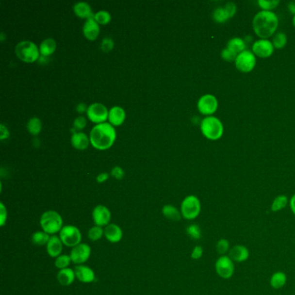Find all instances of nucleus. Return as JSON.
Returning a JSON list of instances; mask_svg holds the SVG:
<instances>
[{
    "instance_id": "obj_1",
    "label": "nucleus",
    "mask_w": 295,
    "mask_h": 295,
    "mask_svg": "<svg viewBox=\"0 0 295 295\" xmlns=\"http://www.w3.org/2000/svg\"><path fill=\"white\" fill-rule=\"evenodd\" d=\"M253 30L260 39H267L275 35L279 25V18L275 12L261 11L255 14L253 22Z\"/></svg>"
},
{
    "instance_id": "obj_2",
    "label": "nucleus",
    "mask_w": 295,
    "mask_h": 295,
    "mask_svg": "<svg viewBox=\"0 0 295 295\" xmlns=\"http://www.w3.org/2000/svg\"><path fill=\"white\" fill-rule=\"evenodd\" d=\"M89 140L92 147L97 150H108L115 142V128L109 122L97 124L92 128Z\"/></svg>"
},
{
    "instance_id": "obj_3",
    "label": "nucleus",
    "mask_w": 295,
    "mask_h": 295,
    "mask_svg": "<svg viewBox=\"0 0 295 295\" xmlns=\"http://www.w3.org/2000/svg\"><path fill=\"white\" fill-rule=\"evenodd\" d=\"M202 134L209 140L215 141L224 135V128L222 121L215 116H207L200 124Z\"/></svg>"
},
{
    "instance_id": "obj_4",
    "label": "nucleus",
    "mask_w": 295,
    "mask_h": 295,
    "mask_svg": "<svg viewBox=\"0 0 295 295\" xmlns=\"http://www.w3.org/2000/svg\"><path fill=\"white\" fill-rule=\"evenodd\" d=\"M42 230L49 235H55L60 233L64 228L63 216L56 211H47L41 215L39 221Z\"/></svg>"
},
{
    "instance_id": "obj_5",
    "label": "nucleus",
    "mask_w": 295,
    "mask_h": 295,
    "mask_svg": "<svg viewBox=\"0 0 295 295\" xmlns=\"http://www.w3.org/2000/svg\"><path fill=\"white\" fill-rule=\"evenodd\" d=\"M16 56L26 64H32L38 61L40 57L39 48L32 41H21L15 48Z\"/></svg>"
},
{
    "instance_id": "obj_6",
    "label": "nucleus",
    "mask_w": 295,
    "mask_h": 295,
    "mask_svg": "<svg viewBox=\"0 0 295 295\" xmlns=\"http://www.w3.org/2000/svg\"><path fill=\"white\" fill-rule=\"evenodd\" d=\"M202 210V205L199 198L195 195H189L183 198L180 212L183 219L192 221L199 216Z\"/></svg>"
},
{
    "instance_id": "obj_7",
    "label": "nucleus",
    "mask_w": 295,
    "mask_h": 295,
    "mask_svg": "<svg viewBox=\"0 0 295 295\" xmlns=\"http://www.w3.org/2000/svg\"><path fill=\"white\" fill-rule=\"evenodd\" d=\"M59 237L64 246L74 247L82 244V233L80 229L74 225H64L59 233Z\"/></svg>"
},
{
    "instance_id": "obj_8",
    "label": "nucleus",
    "mask_w": 295,
    "mask_h": 295,
    "mask_svg": "<svg viewBox=\"0 0 295 295\" xmlns=\"http://www.w3.org/2000/svg\"><path fill=\"white\" fill-rule=\"evenodd\" d=\"M215 270L220 278L230 279L235 273V262L229 255H222L215 261Z\"/></svg>"
},
{
    "instance_id": "obj_9",
    "label": "nucleus",
    "mask_w": 295,
    "mask_h": 295,
    "mask_svg": "<svg viewBox=\"0 0 295 295\" xmlns=\"http://www.w3.org/2000/svg\"><path fill=\"white\" fill-rule=\"evenodd\" d=\"M235 68L240 72L249 73L256 65V56L252 50L246 49L240 53L235 61Z\"/></svg>"
},
{
    "instance_id": "obj_10",
    "label": "nucleus",
    "mask_w": 295,
    "mask_h": 295,
    "mask_svg": "<svg viewBox=\"0 0 295 295\" xmlns=\"http://www.w3.org/2000/svg\"><path fill=\"white\" fill-rule=\"evenodd\" d=\"M197 109L203 115L213 116L218 109V100L216 97L211 94H206L201 96L197 100Z\"/></svg>"
},
{
    "instance_id": "obj_11",
    "label": "nucleus",
    "mask_w": 295,
    "mask_h": 295,
    "mask_svg": "<svg viewBox=\"0 0 295 295\" xmlns=\"http://www.w3.org/2000/svg\"><path fill=\"white\" fill-rule=\"evenodd\" d=\"M108 108L106 106H104L102 103L95 102L88 106L87 110V116L88 120L92 121L93 123L101 124L106 122V120H108Z\"/></svg>"
},
{
    "instance_id": "obj_12",
    "label": "nucleus",
    "mask_w": 295,
    "mask_h": 295,
    "mask_svg": "<svg viewBox=\"0 0 295 295\" xmlns=\"http://www.w3.org/2000/svg\"><path fill=\"white\" fill-rule=\"evenodd\" d=\"M91 247L88 244H82L76 247H72L70 251V258L72 262L76 265H82L88 262L91 256Z\"/></svg>"
},
{
    "instance_id": "obj_13",
    "label": "nucleus",
    "mask_w": 295,
    "mask_h": 295,
    "mask_svg": "<svg viewBox=\"0 0 295 295\" xmlns=\"http://www.w3.org/2000/svg\"><path fill=\"white\" fill-rule=\"evenodd\" d=\"M112 214L110 210L103 204H98L92 212V218L96 226L106 227L111 222Z\"/></svg>"
},
{
    "instance_id": "obj_14",
    "label": "nucleus",
    "mask_w": 295,
    "mask_h": 295,
    "mask_svg": "<svg viewBox=\"0 0 295 295\" xmlns=\"http://www.w3.org/2000/svg\"><path fill=\"white\" fill-rule=\"evenodd\" d=\"M274 51L275 47L268 39L256 40L252 46V52L260 58H268L274 54Z\"/></svg>"
},
{
    "instance_id": "obj_15",
    "label": "nucleus",
    "mask_w": 295,
    "mask_h": 295,
    "mask_svg": "<svg viewBox=\"0 0 295 295\" xmlns=\"http://www.w3.org/2000/svg\"><path fill=\"white\" fill-rule=\"evenodd\" d=\"M74 271L76 274V279L82 283H92L96 279V274L91 267L86 265H76Z\"/></svg>"
},
{
    "instance_id": "obj_16",
    "label": "nucleus",
    "mask_w": 295,
    "mask_h": 295,
    "mask_svg": "<svg viewBox=\"0 0 295 295\" xmlns=\"http://www.w3.org/2000/svg\"><path fill=\"white\" fill-rule=\"evenodd\" d=\"M228 255L231 258L234 262L243 263L248 260L250 256V252L246 246L242 244H236L231 247Z\"/></svg>"
},
{
    "instance_id": "obj_17",
    "label": "nucleus",
    "mask_w": 295,
    "mask_h": 295,
    "mask_svg": "<svg viewBox=\"0 0 295 295\" xmlns=\"http://www.w3.org/2000/svg\"><path fill=\"white\" fill-rule=\"evenodd\" d=\"M100 24H98L94 16L85 21L82 27L84 36L89 41H95L100 35Z\"/></svg>"
},
{
    "instance_id": "obj_18",
    "label": "nucleus",
    "mask_w": 295,
    "mask_h": 295,
    "mask_svg": "<svg viewBox=\"0 0 295 295\" xmlns=\"http://www.w3.org/2000/svg\"><path fill=\"white\" fill-rule=\"evenodd\" d=\"M64 246L59 235H51L46 245V251L51 258L56 259L58 256L63 255L62 253L64 250Z\"/></svg>"
},
{
    "instance_id": "obj_19",
    "label": "nucleus",
    "mask_w": 295,
    "mask_h": 295,
    "mask_svg": "<svg viewBox=\"0 0 295 295\" xmlns=\"http://www.w3.org/2000/svg\"><path fill=\"white\" fill-rule=\"evenodd\" d=\"M104 236L111 244L120 243L123 237V231L121 228L115 224H108L104 228Z\"/></svg>"
},
{
    "instance_id": "obj_20",
    "label": "nucleus",
    "mask_w": 295,
    "mask_h": 295,
    "mask_svg": "<svg viewBox=\"0 0 295 295\" xmlns=\"http://www.w3.org/2000/svg\"><path fill=\"white\" fill-rule=\"evenodd\" d=\"M126 120V111L119 106L113 107L108 112V121L114 127H119Z\"/></svg>"
},
{
    "instance_id": "obj_21",
    "label": "nucleus",
    "mask_w": 295,
    "mask_h": 295,
    "mask_svg": "<svg viewBox=\"0 0 295 295\" xmlns=\"http://www.w3.org/2000/svg\"><path fill=\"white\" fill-rule=\"evenodd\" d=\"M56 278H57V280H58L60 285L64 286V287L70 286L74 283V281L76 279L75 271H74V269H72L70 267L59 270V272L57 273V275H56Z\"/></svg>"
},
{
    "instance_id": "obj_22",
    "label": "nucleus",
    "mask_w": 295,
    "mask_h": 295,
    "mask_svg": "<svg viewBox=\"0 0 295 295\" xmlns=\"http://www.w3.org/2000/svg\"><path fill=\"white\" fill-rule=\"evenodd\" d=\"M90 140L86 133L82 132H74L71 136L73 148L77 150H85L88 148Z\"/></svg>"
},
{
    "instance_id": "obj_23",
    "label": "nucleus",
    "mask_w": 295,
    "mask_h": 295,
    "mask_svg": "<svg viewBox=\"0 0 295 295\" xmlns=\"http://www.w3.org/2000/svg\"><path fill=\"white\" fill-rule=\"evenodd\" d=\"M73 10H74V12H75L76 16H79L80 18L88 19V18H91L94 16L91 6L87 2L76 3V4H74Z\"/></svg>"
},
{
    "instance_id": "obj_24",
    "label": "nucleus",
    "mask_w": 295,
    "mask_h": 295,
    "mask_svg": "<svg viewBox=\"0 0 295 295\" xmlns=\"http://www.w3.org/2000/svg\"><path fill=\"white\" fill-rule=\"evenodd\" d=\"M287 282V276L284 272L276 271L271 275L269 284L272 288L275 290H279L283 288Z\"/></svg>"
},
{
    "instance_id": "obj_25",
    "label": "nucleus",
    "mask_w": 295,
    "mask_h": 295,
    "mask_svg": "<svg viewBox=\"0 0 295 295\" xmlns=\"http://www.w3.org/2000/svg\"><path fill=\"white\" fill-rule=\"evenodd\" d=\"M162 214L168 220L173 222H179L182 219V214L178 208L172 204H165L162 209Z\"/></svg>"
},
{
    "instance_id": "obj_26",
    "label": "nucleus",
    "mask_w": 295,
    "mask_h": 295,
    "mask_svg": "<svg viewBox=\"0 0 295 295\" xmlns=\"http://www.w3.org/2000/svg\"><path fill=\"white\" fill-rule=\"evenodd\" d=\"M56 49V42L54 38H46L41 43L39 46L40 56L49 57L51 56Z\"/></svg>"
},
{
    "instance_id": "obj_27",
    "label": "nucleus",
    "mask_w": 295,
    "mask_h": 295,
    "mask_svg": "<svg viewBox=\"0 0 295 295\" xmlns=\"http://www.w3.org/2000/svg\"><path fill=\"white\" fill-rule=\"evenodd\" d=\"M226 48L235 52L236 55H239L240 53L246 50V43L241 37H233L228 42Z\"/></svg>"
},
{
    "instance_id": "obj_28",
    "label": "nucleus",
    "mask_w": 295,
    "mask_h": 295,
    "mask_svg": "<svg viewBox=\"0 0 295 295\" xmlns=\"http://www.w3.org/2000/svg\"><path fill=\"white\" fill-rule=\"evenodd\" d=\"M289 204V199L286 195H279L272 202L271 212H279L287 207Z\"/></svg>"
},
{
    "instance_id": "obj_29",
    "label": "nucleus",
    "mask_w": 295,
    "mask_h": 295,
    "mask_svg": "<svg viewBox=\"0 0 295 295\" xmlns=\"http://www.w3.org/2000/svg\"><path fill=\"white\" fill-rule=\"evenodd\" d=\"M51 235H49L47 233L39 230L33 233L32 235V244L36 246H46L48 244L49 240Z\"/></svg>"
},
{
    "instance_id": "obj_30",
    "label": "nucleus",
    "mask_w": 295,
    "mask_h": 295,
    "mask_svg": "<svg viewBox=\"0 0 295 295\" xmlns=\"http://www.w3.org/2000/svg\"><path fill=\"white\" fill-rule=\"evenodd\" d=\"M42 128H43V125H42V121L39 118L32 117L29 120L28 123H27V130L32 135H38L42 131Z\"/></svg>"
},
{
    "instance_id": "obj_31",
    "label": "nucleus",
    "mask_w": 295,
    "mask_h": 295,
    "mask_svg": "<svg viewBox=\"0 0 295 295\" xmlns=\"http://www.w3.org/2000/svg\"><path fill=\"white\" fill-rule=\"evenodd\" d=\"M212 17H213V19L215 23H217V24L226 23L230 18L229 14H228L227 11L224 8V6L215 8L213 12V14H212Z\"/></svg>"
},
{
    "instance_id": "obj_32",
    "label": "nucleus",
    "mask_w": 295,
    "mask_h": 295,
    "mask_svg": "<svg viewBox=\"0 0 295 295\" xmlns=\"http://www.w3.org/2000/svg\"><path fill=\"white\" fill-rule=\"evenodd\" d=\"M230 248H231V246H230L229 241L225 238H221L217 241V243L215 244V250L220 256L229 255Z\"/></svg>"
},
{
    "instance_id": "obj_33",
    "label": "nucleus",
    "mask_w": 295,
    "mask_h": 295,
    "mask_svg": "<svg viewBox=\"0 0 295 295\" xmlns=\"http://www.w3.org/2000/svg\"><path fill=\"white\" fill-rule=\"evenodd\" d=\"M287 35L284 32H276L272 40V44L274 45V47L277 49H283L287 45Z\"/></svg>"
},
{
    "instance_id": "obj_34",
    "label": "nucleus",
    "mask_w": 295,
    "mask_h": 295,
    "mask_svg": "<svg viewBox=\"0 0 295 295\" xmlns=\"http://www.w3.org/2000/svg\"><path fill=\"white\" fill-rule=\"evenodd\" d=\"M104 235V229L100 226H93V227L88 230V239L92 242H97L99 240L101 239Z\"/></svg>"
},
{
    "instance_id": "obj_35",
    "label": "nucleus",
    "mask_w": 295,
    "mask_h": 295,
    "mask_svg": "<svg viewBox=\"0 0 295 295\" xmlns=\"http://www.w3.org/2000/svg\"><path fill=\"white\" fill-rule=\"evenodd\" d=\"M186 234L191 239L197 241L202 237V229L197 224H191L186 228Z\"/></svg>"
},
{
    "instance_id": "obj_36",
    "label": "nucleus",
    "mask_w": 295,
    "mask_h": 295,
    "mask_svg": "<svg viewBox=\"0 0 295 295\" xmlns=\"http://www.w3.org/2000/svg\"><path fill=\"white\" fill-rule=\"evenodd\" d=\"M94 18L99 24H108L112 19V16L108 11L101 10L94 14Z\"/></svg>"
},
{
    "instance_id": "obj_37",
    "label": "nucleus",
    "mask_w": 295,
    "mask_h": 295,
    "mask_svg": "<svg viewBox=\"0 0 295 295\" xmlns=\"http://www.w3.org/2000/svg\"><path fill=\"white\" fill-rule=\"evenodd\" d=\"M71 262L70 255H61L60 256H58L55 260V266H56V268L61 270V269H64V268H68Z\"/></svg>"
},
{
    "instance_id": "obj_38",
    "label": "nucleus",
    "mask_w": 295,
    "mask_h": 295,
    "mask_svg": "<svg viewBox=\"0 0 295 295\" xmlns=\"http://www.w3.org/2000/svg\"><path fill=\"white\" fill-rule=\"evenodd\" d=\"M279 0H258V4L262 11L272 12V10L276 8L279 5Z\"/></svg>"
},
{
    "instance_id": "obj_39",
    "label": "nucleus",
    "mask_w": 295,
    "mask_h": 295,
    "mask_svg": "<svg viewBox=\"0 0 295 295\" xmlns=\"http://www.w3.org/2000/svg\"><path fill=\"white\" fill-rule=\"evenodd\" d=\"M238 55H236L235 52L232 51L229 49L224 48L222 52H221V57L223 58V60L226 62H235L236 57Z\"/></svg>"
},
{
    "instance_id": "obj_40",
    "label": "nucleus",
    "mask_w": 295,
    "mask_h": 295,
    "mask_svg": "<svg viewBox=\"0 0 295 295\" xmlns=\"http://www.w3.org/2000/svg\"><path fill=\"white\" fill-rule=\"evenodd\" d=\"M115 47V42L111 37H105L101 41L100 49L103 52H109Z\"/></svg>"
},
{
    "instance_id": "obj_41",
    "label": "nucleus",
    "mask_w": 295,
    "mask_h": 295,
    "mask_svg": "<svg viewBox=\"0 0 295 295\" xmlns=\"http://www.w3.org/2000/svg\"><path fill=\"white\" fill-rule=\"evenodd\" d=\"M73 126H74V128L76 130L81 131V130H82V129L86 128V126H87V120H86V118L83 117V116H79V117H77L74 120Z\"/></svg>"
},
{
    "instance_id": "obj_42",
    "label": "nucleus",
    "mask_w": 295,
    "mask_h": 295,
    "mask_svg": "<svg viewBox=\"0 0 295 295\" xmlns=\"http://www.w3.org/2000/svg\"><path fill=\"white\" fill-rule=\"evenodd\" d=\"M203 255H204V247L200 245H197L193 247L192 253H191V258L192 260L197 261V260L201 259L203 257Z\"/></svg>"
},
{
    "instance_id": "obj_43",
    "label": "nucleus",
    "mask_w": 295,
    "mask_h": 295,
    "mask_svg": "<svg viewBox=\"0 0 295 295\" xmlns=\"http://www.w3.org/2000/svg\"><path fill=\"white\" fill-rule=\"evenodd\" d=\"M7 217H8V212L7 209L4 206L3 203L0 204V225L1 227H4L6 222H7Z\"/></svg>"
},
{
    "instance_id": "obj_44",
    "label": "nucleus",
    "mask_w": 295,
    "mask_h": 295,
    "mask_svg": "<svg viewBox=\"0 0 295 295\" xmlns=\"http://www.w3.org/2000/svg\"><path fill=\"white\" fill-rule=\"evenodd\" d=\"M111 175L117 180H121L125 177V171L120 166H115L111 171Z\"/></svg>"
},
{
    "instance_id": "obj_45",
    "label": "nucleus",
    "mask_w": 295,
    "mask_h": 295,
    "mask_svg": "<svg viewBox=\"0 0 295 295\" xmlns=\"http://www.w3.org/2000/svg\"><path fill=\"white\" fill-rule=\"evenodd\" d=\"M224 8L227 11L228 14L230 18L235 16L236 11H237V6L233 2H228L227 4L224 5Z\"/></svg>"
},
{
    "instance_id": "obj_46",
    "label": "nucleus",
    "mask_w": 295,
    "mask_h": 295,
    "mask_svg": "<svg viewBox=\"0 0 295 295\" xmlns=\"http://www.w3.org/2000/svg\"><path fill=\"white\" fill-rule=\"evenodd\" d=\"M10 137V132L8 128L4 126V124H1L0 126V139L1 140H6Z\"/></svg>"
},
{
    "instance_id": "obj_47",
    "label": "nucleus",
    "mask_w": 295,
    "mask_h": 295,
    "mask_svg": "<svg viewBox=\"0 0 295 295\" xmlns=\"http://www.w3.org/2000/svg\"><path fill=\"white\" fill-rule=\"evenodd\" d=\"M109 179V174L107 172H101L99 175L96 177V181L97 183H102L106 182Z\"/></svg>"
},
{
    "instance_id": "obj_48",
    "label": "nucleus",
    "mask_w": 295,
    "mask_h": 295,
    "mask_svg": "<svg viewBox=\"0 0 295 295\" xmlns=\"http://www.w3.org/2000/svg\"><path fill=\"white\" fill-rule=\"evenodd\" d=\"M88 108V107H87L85 103H79L76 106V110H77V112L82 114L84 112L87 113Z\"/></svg>"
},
{
    "instance_id": "obj_49",
    "label": "nucleus",
    "mask_w": 295,
    "mask_h": 295,
    "mask_svg": "<svg viewBox=\"0 0 295 295\" xmlns=\"http://www.w3.org/2000/svg\"><path fill=\"white\" fill-rule=\"evenodd\" d=\"M289 207H290L292 213L295 215V194L292 196L291 198L289 200Z\"/></svg>"
},
{
    "instance_id": "obj_50",
    "label": "nucleus",
    "mask_w": 295,
    "mask_h": 295,
    "mask_svg": "<svg viewBox=\"0 0 295 295\" xmlns=\"http://www.w3.org/2000/svg\"><path fill=\"white\" fill-rule=\"evenodd\" d=\"M293 25L295 28V15H294V17H293Z\"/></svg>"
},
{
    "instance_id": "obj_51",
    "label": "nucleus",
    "mask_w": 295,
    "mask_h": 295,
    "mask_svg": "<svg viewBox=\"0 0 295 295\" xmlns=\"http://www.w3.org/2000/svg\"></svg>"
}]
</instances>
